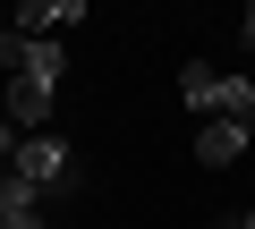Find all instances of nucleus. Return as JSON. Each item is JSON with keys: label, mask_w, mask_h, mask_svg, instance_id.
Instances as JSON below:
<instances>
[{"label": "nucleus", "mask_w": 255, "mask_h": 229, "mask_svg": "<svg viewBox=\"0 0 255 229\" xmlns=\"http://www.w3.org/2000/svg\"><path fill=\"white\" fill-rule=\"evenodd\" d=\"M179 93H187V110H196V119H230V128H255V76H221V68L187 60V68H179Z\"/></svg>", "instance_id": "obj_1"}, {"label": "nucleus", "mask_w": 255, "mask_h": 229, "mask_svg": "<svg viewBox=\"0 0 255 229\" xmlns=\"http://www.w3.org/2000/svg\"><path fill=\"white\" fill-rule=\"evenodd\" d=\"M0 229H51L43 221V187H26L17 170H0Z\"/></svg>", "instance_id": "obj_4"}, {"label": "nucleus", "mask_w": 255, "mask_h": 229, "mask_svg": "<svg viewBox=\"0 0 255 229\" xmlns=\"http://www.w3.org/2000/svg\"><path fill=\"white\" fill-rule=\"evenodd\" d=\"M77 17H85V0H26L9 26H17V34H34V43H60V26H77Z\"/></svg>", "instance_id": "obj_3"}, {"label": "nucleus", "mask_w": 255, "mask_h": 229, "mask_svg": "<svg viewBox=\"0 0 255 229\" xmlns=\"http://www.w3.org/2000/svg\"><path fill=\"white\" fill-rule=\"evenodd\" d=\"M230 229H255V212H238V221H230Z\"/></svg>", "instance_id": "obj_6"}, {"label": "nucleus", "mask_w": 255, "mask_h": 229, "mask_svg": "<svg viewBox=\"0 0 255 229\" xmlns=\"http://www.w3.org/2000/svg\"><path fill=\"white\" fill-rule=\"evenodd\" d=\"M247 43H255V9H247Z\"/></svg>", "instance_id": "obj_7"}, {"label": "nucleus", "mask_w": 255, "mask_h": 229, "mask_svg": "<svg viewBox=\"0 0 255 229\" xmlns=\"http://www.w3.org/2000/svg\"><path fill=\"white\" fill-rule=\"evenodd\" d=\"M9 170H17L26 187H43V195H51V187H68V178H77V153H68V136H51V128H43V136H17Z\"/></svg>", "instance_id": "obj_2"}, {"label": "nucleus", "mask_w": 255, "mask_h": 229, "mask_svg": "<svg viewBox=\"0 0 255 229\" xmlns=\"http://www.w3.org/2000/svg\"><path fill=\"white\" fill-rule=\"evenodd\" d=\"M255 145V128H230V119H204V136H196V161L204 170H230L238 153Z\"/></svg>", "instance_id": "obj_5"}]
</instances>
